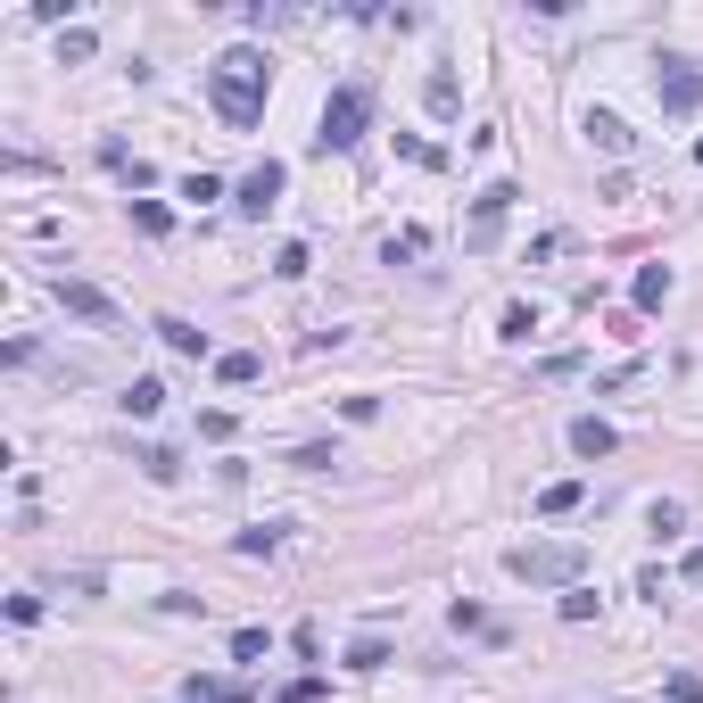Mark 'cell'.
Here are the masks:
<instances>
[{
    "label": "cell",
    "instance_id": "6da1fadb",
    "mask_svg": "<svg viewBox=\"0 0 703 703\" xmlns=\"http://www.w3.org/2000/svg\"><path fill=\"white\" fill-rule=\"evenodd\" d=\"M265 83H274V58L249 50V42H232V50L207 67V100H216L223 125H257L265 116Z\"/></svg>",
    "mask_w": 703,
    "mask_h": 703
},
{
    "label": "cell",
    "instance_id": "7a4b0ae2",
    "mask_svg": "<svg viewBox=\"0 0 703 703\" xmlns=\"http://www.w3.org/2000/svg\"><path fill=\"white\" fill-rule=\"evenodd\" d=\"M505 572H514L521 588H579L588 546H572V538H530V546H514V555H505Z\"/></svg>",
    "mask_w": 703,
    "mask_h": 703
},
{
    "label": "cell",
    "instance_id": "3957f363",
    "mask_svg": "<svg viewBox=\"0 0 703 703\" xmlns=\"http://www.w3.org/2000/svg\"><path fill=\"white\" fill-rule=\"evenodd\" d=\"M365 125H372V92H365V83H339V92L323 100L315 149H356V141H365Z\"/></svg>",
    "mask_w": 703,
    "mask_h": 703
},
{
    "label": "cell",
    "instance_id": "277c9868",
    "mask_svg": "<svg viewBox=\"0 0 703 703\" xmlns=\"http://www.w3.org/2000/svg\"><path fill=\"white\" fill-rule=\"evenodd\" d=\"M514 199H521L514 183H488L481 199H472V232H463V249H497V232H505V216H514Z\"/></svg>",
    "mask_w": 703,
    "mask_h": 703
},
{
    "label": "cell",
    "instance_id": "5b68a950",
    "mask_svg": "<svg viewBox=\"0 0 703 703\" xmlns=\"http://www.w3.org/2000/svg\"><path fill=\"white\" fill-rule=\"evenodd\" d=\"M654 100H662L670 116H695V108H703V67H687V58H662V74H654Z\"/></svg>",
    "mask_w": 703,
    "mask_h": 703
},
{
    "label": "cell",
    "instance_id": "8992f818",
    "mask_svg": "<svg viewBox=\"0 0 703 703\" xmlns=\"http://www.w3.org/2000/svg\"><path fill=\"white\" fill-rule=\"evenodd\" d=\"M281 191H290V166H281V158H257V166L241 174V216H265V207H281Z\"/></svg>",
    "mask_w": 703,
    "mask_h": 703
},
{
    "label": "cell",
    "instance_id": "52a82bcc",
    "mask_svg": "<svg viewBox=\"0 0 703 703\" xmlns=\"http://www.w3.org/2000/svg\"><path fill=\"white\" fill-rule=\"evenodd\" d=\"M58 307H67V315H83V323H100V332H116V298L100 290V281H74V274H58Z\"/></svg>",
    "mask_w": 703,
    "mask_h": 703
},
{
    "label": "cell",
    "instance_id": "ba28073f",
    "mask_svg": "<svg viewBox=\"0 0 703 703\" xmlns=\"http://www.w3.org/2000/svg\"><path fill=\"white\" fill-rule=\"evenodd\" d=\"M216 381H223V389L265 381V356H257V348H223V356H216Z\"/></svg>",
    "mask_w": 703,
    "mask_h": 703
},
{
    "label": "cell",
    "instance_id": "9c48e42d",
    "mask_svg": "<svg viewBox=\"0 0 703 703\" xmlns=\"http://www.w3.org/2000/svg\"><path fill=\"white\" fill-rule=\"evenodd\" d=\"M183 695H191V703H249V679H223V670H207V679H191Z\"/></svg>",
    "mask_w": 703,
    "mask_h": 703
},
{
    "label": "cell",
    "instance_id": "30bf717a",
    "mask_svg": "<svg viewBox=\"0 0 703 703\" xmlns=\"http://www.w3.org/2000/svg\"><path fill=\"white\" fill-rule=\"evenodd\" d=\"M116 406H125V414H132V423H149V414L166 406V381H158V372H141V381H132V389H125V397H116Z\"/></svg>",
    "mask_w": 703,
    "mask_h": 703
},
{
    "label": "cell",
    "instance_id": "8fae6325",
    "mask_svg": "<svg viewBox=\"0 0 703 703\" xmlns=\"http://www.w3.org/2000/svg\"><path fill=\"white\" fill-rule=\"evenodd\" d=\"M588 141L604 149V158H630V125H621L612 108H596V116H588Z\"/></svg>",
    "mask_w": 703,
    "mask_h": 703
},
{
    "label": "cell",
    "instance_id": "7c38bea8",
    "mask_svg": "<svg viewBox=\"0 0 703 703\" xmlns=\"http://www.w3.org/2000/svg\"><path fill=\"white\" fill-rule=\"evenodd\" d=\"M572 456H612V423H596V414H579V423H572Z\"/></svg>",
    "mask_w": 703,
    "mask_h": 703
},
{
    "label": "cell",
    "instance_id": "4fadbf2b",
    "mask_svg": "<svg viewBox=\"0 0 703 703\" xmlns=\"http://www.w3.org/2000/svg\"><path fill=\"white\" fill-rule=\"evenodd\" d=\"M447 621H456L463 637H488V646H497V637H505V621H497V612H481V604H463V596H456V612H447Z\"/></svg>",
    "mask_w": 703,
    "mask_h": 703
},
{
    "label": "cell",
    "instance_id": "5bb4252c",
    "mask_svg": "<svg viewBox=\"0 0 703 703\" xmlns=\"http://www.w3.org/2000/svg\"><path fill=\"white\" fill-rule=\"evenodd\" d=\"M158 339H166L174 356H207V332H191L183 315H158Z\"/></svg>",
    "mask_w": 703,
    "mask_h": 703
},
{
    "label": "cell",
    "instance_id": "9a60e30c",
    "mask_svg": "<svg viewBox=\"0 0 703 703\" xmlns=\"http://www.w3.org/2000/svg\"><path fill=\"white\" fill-rule=\"evenodd\" d=\"M630 298H637V307H646V315H654V307H662V298H670V265H646Z\"/></svg>",
    "mask_w": 703,
    "mask_h": 703
},
{
    "label": "cell",
    "instance_id": "2e32d148",
    "mask_svg": "<svg viewBox=\"0 0 703 703\" xmlns=\"http://www.w3.org/2000/svg\"><path fill=\"white\" fill-rule=\"evenodd\" d=\"M132 223H141L149 241H166V232H174V216H166V207H158V199H132Z\"/></svg>",
    "mask_w": 703,
    "mask_h": 703
},
{
    "label": "cell",
    "instance_id": "e0dca14e",
    "mask_svg": "<svg viewBox=\"0 0 703 703\" xmlns=\"http://www.w3.org/2000/svg\"><path fill=\"white\" fill-rule=\"evenodd\" d=\"M232 546H241V555H281V521H265V530H241Z\"/></svg>",
    "mask_w": 703,
    "mask_h": 703
},
{
    "label": "cell",
    "instance_id": "ac0fdd59",
    "mask_svg": "<svg viewBox=\"0 0 703 703\" xmlns=\"http://www.w3.org/2000/svg\"><path fill=\"white\" fill-rule=\"evenodd\" d=\"M423 100H430V116H456V74H430V83H423Z\"/></svg>",
    "mask_w": 703,
    "mask_h": 703
},
{
    "label": "cell",
    "instance_id": "d6986e66",
    "mask_svg": "<svg viewBox=\"0 0 703 703\" xmlns=\"http://www.w3.org/2000/svg\"><path fill=\"white\" fill-rule=\"evenodd\" d=\"M149 472V481H174V472H183V463H174V447H141V456H132Z\"/></svg>",
    "mask_w": 703,
    "mask_h": 703
},
{
    "label": "cell",
    "instance_id": "ffe728a7",
    "mask_svg": "<svg viewBox=\"0 0 703 703\" xmlns=\"http://www.w3.org/2000/svg\"><path fill=\"white\" fill-rule=\"evenodd\" d=\"M579 505V481H555V488H538V514H572Z\"/></svg>",
    "mask_w": 703,
    "mask_h": 703
},
{
    "label": "cell",
    "instance_id": "44dd1931",
    "mask_svg": "<svg viewBox=\"0 0 703 703\" xmlns=\"http://www.w3.org/2000/svg\"><path fill=\"white\" fill-rule=\"evenodd\" d=\"M381 662H389L381 637H356V646H348V670H381Z\"/></svg>",
    "mask_w": 703,
    "mask_h": 703
},
{
    "label": "cell",
    "instance_id": "7402d4cb",
    "mask_svg": "<svg viewBox=\"0 0 703 703\" xmlns=\"http://www.w3.org/2000/svg\"><path fill=\"white\" fill-rule=\"evenodd\" d=\"M307 265H315V257H307V241H290V249H281V257H274V274H281V281H298V274H307Z\"/></svg>",
    "mask_w": 703,
    "mask_h": 703
},
{
    "label": "cell",
    "instance_id": "603a6c76",
    "mask_svg": "<svg viewBox=\"0 0 703 703\" xmlns=\"http://www.w3.org/2000/svg\"><path fill=\"white\" fill-rule=\"evenodd\" d=\"M555 612H563V621H596V596H588V588H563Z\"/></svg>",
    "mask_w": 703,
    "mask_h": 703
},
{
    "label": "cell",
    "instance_id": "cb8c5ba5",
    "mask_svg": "<svg viewBox=\"0 0 703 703\" xmlns=\"http://www.w3.org/2000/svg\"><path fill=\"white\" fill-rule=\"evenodd\" d=\"M232 662H265V630H232Z\"/></svg>",
    "mask_w": 703,
    "mask_h": 703
},
{
    "label": "cell",
    "instance_id": "d4e9b609",
    "mask_svg": "<svg viewBox=\"0 0 703 703\" xmlns=\"http://www.w3.org/2000/svg\"><path fill=\"white\" fill-rule=\"evenodd\" d=\"M92 50H100V42H92V34H83V25H74V34H67V42H58V58H67V67H83V58H92Z\"/></svg>",
    "mask_w": 703,
    "mask_h": 703
},
{
    "label": "cell",
    "instance_id": "484cf974",
    "mask_svg": "<svg viewBox=\"0 0 703 703\" xmlns=\"http://www.w3.org/2000/svg\"><path fill=\"white\" fill-rule=\"evenodd\" d=\"M423 249H430V241H423V232H397V241H389V249H381V257H389V265H406V257H423Z\"/></svg>",
    "mask_w": 703,
    "mask_h": 703
},
{
    "label": "cell",
    "instance_id": "4316f807",
    "mask_svg": "<svg viewBox=\"0 0 703 703\" xmlns=\"http://www.w3.org/2000/svg\"><path fill=\"white\" fill-rule=\"evenodd\" d=\"M670 703H703V679H695V670H679V679H670Z\"/></svg>",
    "mask_w": 703,
    "mask_h": 703
},
{
    "label": "cell",
    "instance_id": "83f0119b",
    "mask_svg": "<svg viewBox=\"0 0 703 703\" xmlns=\"http://www.w3.org/2000/svg\"><path fill=\"white\" fill-rule=\"evenodd\" d=\"M323 695V679H290V687H281V703H315Z\"/></svg>",
    "mask_w": 703,
    "mask_h": 703
},
{
    "label": "cell",
    "instance_id": "f1b7e54d",
    "mask_svg": "<svg viewBox=\"0 0 703 703\" xmlns=\"http://www.w3.org/2000/svg\"><path fill=\"white\" fill-rule=\"evenodd\" d=\"M687 588H703V546H695V555H687Z\"/></svg>",
    "mask_w": 703,
    "mask_h": 703
}]
</instances>
